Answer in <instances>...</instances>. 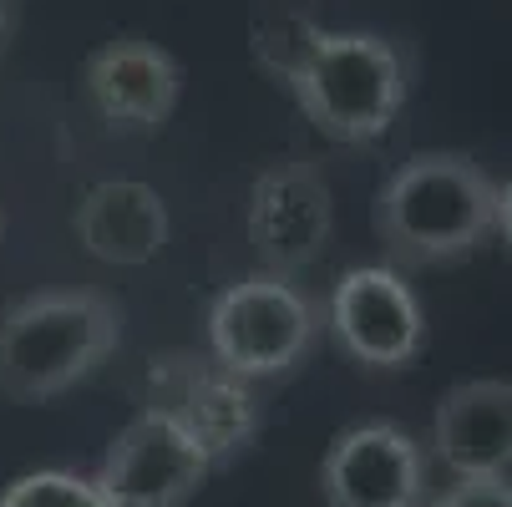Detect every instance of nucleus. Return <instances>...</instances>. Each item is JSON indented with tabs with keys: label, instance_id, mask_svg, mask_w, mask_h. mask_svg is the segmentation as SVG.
<instances>
[{
	"label": "nucleus",
	"instance_id": "obj_1",
	"mask_svg": "<svg viewBox=\"0 0 512 507\" xmlns=\"http://www.w3.org/2000/svg\"><path fill=\"white\" fill-rule=\"evenodd\" d=\"M497 234V183L467 153H411L376 193V239L396 264H452Z\"/></svg>",
	"mask_w": 512,
	"mask_h": 507
},
{
	"label": "nucleus",
	"instance_id": "obj_2",
	"mask_svg": "<svg viewBox=\"0 0 512 507\" xmlns=\"http://www.w3.org/2000/svg\"><path fill=\"white\" fill-rule=\"evenodd\" d=\"M122 345V305L102 289H36L0 310V396L51 401L107 366Z\"/></svg>",
	"mask_w": 512,
	"mask_h": 507
},
{
	"label": "nucleus",
	"instance_id": "obj_3",
	"mask_svg": "<svg viewBox=\"0 0 512 507\" xmlns=\"http://www.w3.org/2000/svg\"><path fill=\"white\" fill-rule=\"evenodd\" d=\"M289 92L300 112L345 148L381 142L411 92L406 56L376 31H315L305 56L289 71Z\"/></svg>",
	"mask_w": 512,
	"mask_h": 507
},
{
	"label": "nucleus",
	"instance_id": "obj_4",
	"mask_svg": "<svg viewBox=\"0 0 512 507\" xmlns=\"http://www.w3.org/2000/svg\"><path fill=\"white\" fill-rule=\"evenodd\" d=\"M320 305L284 274H249L208 305V355L239 381L284 376L315 350Z\"/></svg>",
	"mask_w": 512,
	"mask_h": 507
},
{
	"label": "nucleus",
	"instance_id": "obj_5",
	"mask_svg": "<svg viewBox=\"0 0 512 507\" xmlns=\"http://www.w3.org/2000/svg\"><path fill=\"white\" fill-rule=\"evenodd\" d=\"M208 472V452L168 411L148 406L112 437L92 482L107 497V507H183Z\"/></svg>",
	"mask_w": 512,
	"mask_h": 507
},
{
	"label": "nucleus",
	"instance_id": "obj_6",
	"mask_svg": "<svg viewBox=\"0 0 512 507\" xmlns=\"http://www.w3.org/2000/svg\"><path fill=\"white\" fill-rule=\"evenodd\" d=\"M330 229H335L330 183L310 158L269 163L254 178L249 208H244V234H249L264 274L289 279V274L310 269L330 249Z\"/></svg>",
	"mask_w": 512,
	"mask_h": 507
},
{
	"label": "nucleus",
	"instance_id": "obj_7",
	"mask_svg": "<svg viewBox=\"0 0 512 507\" xmlns=\"http://www.w3.org/2000/svg\"><path fill=\"white\" fill-rule=\"evenodd\" d=\"M148 386L158 411H168L188 437L208 452V462H224L244 452L259 431V401L249 381L229 376L213 355L193 350H168L148 360Z\"/></svg>",
	"mask_w": 512,
	"mask_h": 507
},
{
	"label": "nucleus",
	"instance_id": "obj_8",
	"mask_svg": "<svg viewBox=\"0 0 512 507\" xmlns=\"http://www.w3.org/2000/svg\"><path fill=\"white\" fill-rule=\"evenodd\" d=\"M325 320H330V335L340 340V350L371 371L411 366L426 345L421 300L411 295V284L391 264L345 269L330 289Z\"/></svg>",
	"mask_w": 512,
	"mask_h": 507
},
{
	"label": "nucleus",
	"instance_id": "obj_9",
	"mask_svg": "<svg viewBox=\"0 0 512 507\" xmlns=\"http://www.w3.org/2000/svg\"><path fill=\"white\" fill-rule=\"evenodd\" d=\"M325 507H421L426 452L396 421L345 426L320 462Z\"/></svg>",
	"mask_w": 512,
	"mask_h": 507
},
{
	"label": "nucleus",
	"instance_id": "obj_10",
	"mask_svg": "<svg viewBox=\"0 0 512 507\" xmlns=\"http://www.w3.org/2000/svg\"><path fill=\"white\" fill-rule=\"evenodd\" d=\"M183 92V66L142 36L107 41L87 61V97L102 112V122L122 132H153L173 117Z\"/></svg>",
	"mask_w": 512,
	"mask_h": 507
},
{
	"label": "nucleus",
	"instance_id": "obj_11",
	"mask_svg": "<svg viewBox=\"0 0 512 507\" xmlns=\"http://www.w3.org/2000/svg\"><path fill=\"white\" fill-rule=\"evenodd\" d=\"M431 447L452 477L512 472V381H457L431 421Z\"/></svg>",
	"mask_w": 512,
	"mask_h": 507
},
{
	"label": "nucleus",
	"instance_id": "obj_12",
	"mask_svg": "<svg viewBox=\"0 0 512 507\" xmlns=\"http://www.w3.org/2000/svg\"><path fill=\"white\" fill-rule=\"evenodd\" d=\"M77 244L117 269L153 264L168 244V203L153 183L137 178H102L82 193L77 213H71Z\"/></svg>",
	"mask_w": 512,
	"mask_h": 507
},
{
	"label": "nucleus",
	"instance_id": "obj_13",
	"mask_svg": "<svg viewBox=\"0 0 512 507\" xmlns=\"http://www.w3.org/2000/svg\"><path fill=\"white\" fill-rule=\"evenodd\" d=\"M0 507H107V497H102L97 482L82 477V472L46 467V472L16 477L6 492H0Z\"/></svg>",
	"mask_w": 512,
	"mask_h": 507
},
{
	"label": "nucleus",
	"instance_id": "obj_14",
	"mask_svg": "<svg viewBox=\"0 0 512 507\" xmlns=\"http://www.w3.org/2000/svg\"><path fill=\"white\" fill-rule=\"evenodd\" d=\"M315 31L320 26L305 21V16H259L254 21V61L269 71V77L289 82V71H295V61L305 56Z\"/></svg>",
	"mask_w": 512,
	"mask_h": 507
},
{
	"label": "nucleus",
	"instance_id": "obj_15",
	"mask_svg": "<svg viewBox=\"0 0 512 507\" xmlns=\"http://www.w3.org/2000/svg\"><path fill=\"white\" fill-rule=\"evenodd\" d=\"M421 507H512V477H457Z\"/></svg>",
	"mask_w": 512,
	"mask_h": 507
},
{
	"label": "nucleus",
	"instance_id": "obj_16",
	"mask_svg": "<svg viewBox=\"0 0 512 507\" xmlns=\"http://www.w3.org/2000/svg\"><path fill=\"white\" fill-rule=\"evenodd\" d=\"M497 234H502L507 249H512V178L497 188Z\"/></svg>",
	"mask_w": 512,
	"mask_h": 507
},
{
	"label": "nucleus",
	"instance_id": "obj_17",
	"mask_svg": "<svg viewBox=\"0 0 512 507\" xmlns=\"http://www.w3.org/2000/svg\"><path fill=\"white\" fill-rule=\"evenodd\" d=\"M6 31H11V0H0V41H6Z\"/></svg>",
	"mask_w": 512,
	"mask_h": 507
},
{
	"label": "nucleus",
	"instance_id": "obj_18",
	"mask_svg": "<svg viewBox=\"0 0 512 507\" xmlns=\"http://www.w3.org/2000/svg\"><path fill=\"white\" fill-rule=\"evenodd\" d=\"M0 239H6V213H0Z\"/></svg>",
	"mask_w": 512,
	"mask_h": 507
}]
</instances>
